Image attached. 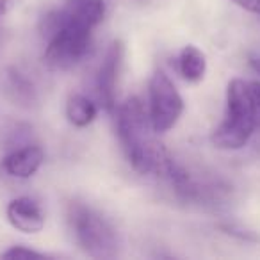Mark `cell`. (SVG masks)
<instances>
[{
  "label": "cell",
  "mask_w": 260,
  "mask_h": 260,
  "mask_svg": "<svg viewBox=\"0 0 260 260\" xmlns=\"http://www.w3.org/2000/svg\"><path fill=\"white\" fill-rule=\"evenodd\" d=\"M249 66H251V68L260 75V55H255V57L249 59Z\"/></svg>",
  "instance_id": "d6986e66"
},
{
  "label": "cell",
  "mask_w": 260,
  "mask_h": 260,
  "mask_svg": "<svg viewBox=\"0 0 260 260\" xmlns=\"http://www.w3.org/2000/svg\"><path fill=\"white\" fill-rule=\"evenodd\" d=\"M219 230L226 235H232L235 239H241V241H256V235L249 230H244V228H239L235 224H221Z\"/></svg>",
  "instance_id": "9a60e30c"
},
{
  "label": "cell",
  "mask_w": 260,
  "mask_h": 260,
  "mask_svg": "<svg viewBox=\"0 0 260 260\" xmlns=\"http://www.w3.org/2000/svg\"><path fill=\"white\" fill-rule=\"evenodd\" d=\"M164 177L171 182L175 192L180 200L198 205H219L230 196V185L221 178L200 175L177 162L171 157L164 171Z\"/></svg>",
  "instance_id": "5b68a950"
},
{
  "label": "cell",
  "mask_w": 260,
  "mask_h": 260,
  "mask_svg": "<svg viewBox=\"0 0 260 260\" xmlns=\"http://www.w3.org/2000/svg\"><path fill=\"white\" fill-rule=\"evenodd\" d=\"M16 0H0V16H4L6 13H9L15 8Z\"/></svg>",
  "instance_id": "ac0fdd59"
},
{
  "label": "cell",
  "mask_w": 260,
  "mask_h": 260,
  "mask_svg": "<svg viewBox=\"0 0 260 260\" xmlns=\"http://www.w3.org/2000/svg\"><path fill=\"white\" fill-rule=\"evenodd\" d=\"M150 109L148 114L157 134H164L171 130L180 119L184 112V98L178 93L173 80L162 72L157 70L148 84Z\"/></svg>",
  "instance_id": "8992f818"
},
{
  "label": "cell",
  "mask_w": 260,
  "mask_h": 260,
  "mask_svg": "<svg viewBox=\"0 0 260 260\" xmlns=\"http://www.w3.org/2000/svg\"><path fill=\"white\" fill-rule=\"evenodd\" d=\"M45 152L36 145H27L11 152L4 159V170L15 178H30L41 168Z\"/></svg>",
  "instance_id": "30bf717a"
},
{
  "label": "cell",
  "mask_w": 260,
  "mask_h": 260,
  "mask_svg": "<svg viewBox=\"0 0 260 260\" xmlns=\"http://www.w3.org/2000/svg\"><path fill=\"white\" fill-rule=\"evenodd\" d=\"M118 138L128 162L141 175L162 177L171 155L157 139L148 111L138 96L126 98L114 111Z\"/></svg>",
  "instance_id": "6da1fadb"
},
{
  "label": "cell",
  "mask_w": 260,
  "mask_h": 260,
  "mask_svg": "<svg viewBox=\"0 0 260 260\" xmlns=\"http://www.w3.org/2000/svg\"><path fill=\"white\" fill-rule=\"evenodd\" d=\"M59 23H73L87 29H94L105 16L104 0H64L61 9L48 13Z\"/></svg>",
  "instance_id": "ba28073f"
},
{
  "label": "cell",
  "mask_w": 260,
  "mask_h": 260,
  "mask_svg": "<svg viewBox=\"0 0 260 260\" xmlns=\"http://www.w3.org/2000/svg\"><path fill=\"white\" fill-rule=\"evenodd\" d=\"M249 91H251L253 102H255L256 114H258V125H260V82H249Z\"/></svg>",
  "instance_id": "e0dca14e"
},
{
  "label": "cell",
  "mask_w": 260,
  "mask_h": 260,
  "mask_svg": "<svg viewBox=\"0 0 260 260\" xmlns=\"http://www.w3.org/2000/svg\"><path fill=\"white\" fill-rule=\"evenodd\" d=\"M96 114V105L87 96H82V94H72L68 104H66V116H68L70 123L75 126H80V128L93 123Z\"/></svg>",
  "instance_id": "4fadbf2b"
},
{
  "label": "cell",
  "mask_w": 260,
  "mask_h": 260,
  "mask_svg": "<svg viewBox=\"0 0 260 260\" xmlns=\"http://www.w3.org/2000/svg\"><path fill=\"white\" fill-rule=\"evenodd\" d=\"M123 57H125V45L123 41L116 40L109 45L107 52L104 55L96 77V89L100 102L107 112L114 114L116 111V86H118L119 73H121Z\"/></svg>",
  "instance_id": "52a82bcc"
},
{
  "label": "cell",
  "mask_w": 260,
  "mask_h": 260,
  "mask_svg": "<svg viewBox=\"0 0 260 260\" xmlns=\"http://www.w3.org/2000/svg\"><path fill=\"white\" fill-rule=\"evenodd\" d=\"M256 126L258 114L249 91V82L241 79L230 80L226 91V114L210 136L212 145L219 150H241Z\"/></svg>",
  "instance_id": "7a4b0ae2"
},
{
  "label": "cell",
  "mask_w": 260,
  "mask_h": 260,
  "mask_svg": "<svg viewBox=\"0 0 260 260\" xmlns=\"http://www.w3.org/2000/svg\"><path fill=\"white\" fill-rule=\"evenodd\" d=\"M178 72L187 82H202L207 72V57L198 47L187 45L178 55Z\"/></svg>",
  "instance_id": "7c38bea8"
},
{
  "label": "cell",
  "mask_w": 260,
  "mask_h": 260,
  "mask_svg": "<svg viewBox=\"0 0 260 260\" xmlns=\"http://www.w3.org/2000/svg\"><path fill=\"white\" fill-rule=\"evenodd\" d=\"M6 86L16 104L23 105V107H32L34 104H38V93L32 80L20 70L9 68L6 72Z\"/></svg>",
  "instance_id": "8fae6325"
},
{
  "label": "cell",
  "mask_w": 260,
  "mask_h": 260,
  "mask_svg": "<svg viewBox=\"0 0 260 260\" xmlns=\"http://www.w3.org/2000/svg\"><path fill=\"white\" fill-rule=\"evenodd\" d=\"M4 41H6V30H4V27L0 25V48H2V45H4Z\"/></svg>",
  "instance_id": "ffe728a7"
},
{
  "label": "cell",
  "mask_w": 260,
  "mask_h": 260,
  "mask_svg": "<svg viewBox=\"0 0 260 260\" xmlns=\"http://www.w3.org/2000/svg\"><path fill=\"white\" fill-rule=\"evenodd\" d=\"M232 2L237 4L239 8L246 9V11L260 15V0H232Z\"/></svg>",
  "instance_id": "2e32d148"
},
{
  "label": "cell",
  "mask_w": 260,
  "mask_h": 260,
  "mask_svg": "<svg viewBox=\"0 0 260 260\" xmlns=\"http://www.w3.org/2000/svg\"><path fill=\"white\" fill-rule=\"evenodd\" d=\"M68 223L77 244L93 258H114L121 249L116 226L96 209L79 200L68 205Z\"/></svg>",
  "instance_id": "3957f363"
},
{
  "label": "cell",
  "mask_w": 260,
  "mask_h": 260,
  "mask_svg": "<svg viewBox=\"0 0 260 260\" xmlns=\"http://www.w3.org/2000/svg\"><path fill=\"white\" fill-rule=\"evenodd\" d=\"M91 30L73 23H59L50 16L41 20V36L47 40L43 61L48 68L66 72L77 66L91 48Z\"/></svg>",
  "instance_id": "277c9868"
},
{
  "label": "cell",
  "mask_w": 260,
  "mask_h": 260,
  "mask_svg": "<svg viewBox=\"0 0 260 260\" xmlns=\"http://www.w3.org/2000/svg\"><path fill=\"white\" fill-rule=\"evenodd\" d=\"M6 214H8V221L11 223V226L23 234H38L45 226L43 209L30 196H20L9 202Z\"/></svg>",
  "instance_id": "9c48e42d"
},
{
  "label": "cell",
  "mask_w": 260,
  "mask_h": 260,
  "mask_svg": "<svg viewBox=\"0 0 260 260\" xmlns=\"http://www.w3.org/2000/svg\"><path fill=\"white\" fill-rule=\"evenodd\" d=\"M2 256L4 258H45L47 255L32 248H27V246H13L2 253Z\"/></svg>",
  "instance_id": "5bb4252c"
}]
</instances>
